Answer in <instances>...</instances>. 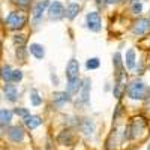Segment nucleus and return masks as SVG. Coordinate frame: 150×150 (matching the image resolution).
Wrapping results in <instances>:
<instances>
[{"label": "nucleus", "mask_w": 150, "mask_h": 150, "mask_svg": "<svg viewBox=\"0 0 150 150\" xmlns=\"http://www.w3.org/2000/svg\"><path fill=\"white\" fill-rule=\"evenodd\" d=\"M146 92H147V87L143 81H132L126 89L128 96L134 101H143L146 98Z\"/></svg>", "instance_id": "obj_2"}, {"label": "nucleus", "mask_w": 150, "mask_h": 150, "mask_svg": "<svg viewBox=\"0 0 150 150\" xmlns=\"http://www.w3.org/2000/svg\"><path fill=\"white\" fill-rule=\"evenodd\" d=\"M78 72H80V63H78V60L77 59H71L68 62V65H66V72H65L68 81L78 78Z\"/></svg>", "instance_id": "obj_9"}, {"label": "nucleus", "mask_w": 150, "mask_h": 150, "mask_svg": "<svg viewBox=\"0 0 150 150\" xmlns=\"http://www.w3.org/2000/svg\"><path fill=\"white\" fill-rule=\"evenodd\" d=\"M12 117H14V112H12V110L0 108V126H2V128H8V126H11Z\"/></svg>", "instance_id": "obj_16"}, {"label": "nucleus", "mask_w": 150, "mask_h": 150, "mask_svg": "<svg viewBox=\"0 0 150 150\" xmlns=\"http://www.w3.org/2000/svg\"><path fill=\"white\" fill-rule=\"evenodd\" d=\"M143 12V3L138 2V3H132V14L135 15H140Z\"/></svg>", "instance_id": "obj_30"}, {"label": "nucleus", "mask_w": 150, "mask_h": 150, "mask_svg": "<svg viewBox=\"0 0 150 150\" xmlns=\"http://www.w3.org/2000/svg\"><path fill=\"white\" fill-rule=\"evenodd\" d=\"M117 138H116V129H112V132L110 134V137L105 141V150H116L117 149Z\"/></svg>", "instance_id": "obj_21"}, {"label": "nucleus", "mask_w": 150, "mask_h": 150, "mask_svg": "<svg viewBox=\"0 0 150 150\" xmlns=\"http://www.w3.org/2000/svg\"><path fill=\"white\" fill-rule=\"evenodd\" d=\"M11 77H12V68L8 63L0 66V80L3 83H11Z\"/></svg>", "instance_id": "obj_20"}, {"label": "nucleus", "mask_w": 150, "mask_h": 150, "mask_svg": "<svg viewBox=\"0 0 150 150\" xmlns=\"http://www.w3.org/2000/svg\"><path fill=\"white\" fill-rule=\"evenodd\" d=\"M122 112H123V105H122V104H119V105L116 107V112L112 114V120H117V119H119V116L122 114Z\"/></svg>", "instance_id": "obj_32"}, {"label": "nucleus", "mask_w": 150, "mask_h": 150, "mask_svg": "<svg viewBox=\"0 0 150 150\" xmlns=\"http://www.w3.org/2000/svg\"><path fill=\"white\" fill-rule=\"evenodd\" d=\"M23 71L21 69H12V77H11V83H21L23 81Z\"/></svg>", "instance_id": "obj_28"}, {"label": "nucleus", "mask_w": 150, "mask_h": 150, "mask_svg": "<svg viewBox=\"0 0 150 150\" xmlns=\"http://www.w3.org/2000/svg\"><path fill=\"white\" fill-rule=\"evenodd\" d=\"M128 125H129V131H131V140H135V138H138V135L147 128V119L143 117V116H137Z\"/></svg>", "instance_id": "obj_4"}, {"label": "nucleus", "mask_w": 150, "mask_h": 150, "mask_svg": "<svg viewBox=\"0 0 150 150\" xmlns=\"http://www.w3.org/2000/svg\"><path fill=\"white\" fill-rule=\"evenodd\" d=\"M99 65H101V60H99L98 57H92L86 62V68L89 69V71H93V69H98Z\"/></svg>", "instance_id": "obj_26"}, {"label": "nucleus", "mask_w": 150, "mask_h": 150, "mask_svg": "<svg viewBox=\"0 0 150 150\" xmlns=\"http://www.w3.org/2000/svg\"><path fill=\"white\" fill-rule=\"evenodd\" d=\"M32 2H33V0H15V3H17L20 8H27V6L32 5Z\"/></svg>", "instance_id": "obj_31"}, {"label": "nucleus", "mask_w": 150, "mask_h": 150, "mask_svg": "<svg viewBox=\"0 0 150 150\" xmlns=\"http://www.w3.org/2000/svg\"><path fill=\"white\" fill-rule=\"evenodd\" d=\"M149 29H150V21L147 18H138V20H135L134 24H132V32L137 36H141V35L147 33Z\"/></svg>", "instance_id": "obj_8"}, {"label": "nucleus", "mask_w": 150, "mask_h": 150, "mask_svg": "<svg viewBox=\"0 0 150 150\" xmlns=\"http://www.w3.org/2000/svg\"><path fill=\"white\" fill-rule=\"evenodd\" d=\"M86 21H87V29L90 32H99L102 27V20H101V14L98 11H93V12H89L86 17Z\"/></svg>", "instance_id": "obj_6"}, {"label": "nucleus", "mask_w": 150, "mask_h": 150, "mask_svg": "<svg viewBox=\"0 0 150 150\" xmlns=\"http://www.w3.org/2000/svg\"><path fill=\"white\" fill-rule=\"evenodd\" d=\"M125 66H126L128 69L135 68V51L132 48L126 51V56H125Z\"/></svg>", "instance_id": "obj_22"}, {"label": "nucleus", "mask_w": 150, "mask_h": 150, "mask_svg": "<svg viewBox=\"0 0 150 150\" xmlns=\"http://www.w3.org/2000/svg\"><path fill=\"white\" fill-rule=\"evenodd\" d=\"M123 92H126V86L123 83H116L114 84V90H112V95H114L117 99H120L123 96Z\"/></svg>", "instance_id": "obj_25"}, {"label": "nucleus", "mask_w": 150, "mask_h": 150, "mask_svg": "<svg viewBox=\"0 0 150 150\" xmlns=\"http://www.w3.org/2000/svg\"><path fill=\"white\" fill-rule=\"evenodd\" d=\"M48 5H50V0H39V2H36L33 5V9H32V23H33V26H38V24L41 23L42 15L47 11Z\"/></svg>", "instance_id": "obj_5"}, {"label": "nucleus", "mask_w": 150, "mask_h": 150, "mask_svg": "<svg viewBox=\"0 0 150 150\" xmlns=\"http://www.w3.org/2000/svg\"><path fill=\"white\" fill-rule=\"evenodd\" d=\"M12 42L14 45L18 48V47H26V42H27V36L23 35V33H17L12 36Z\"/></svg>", "instance_id": "obj_23"}, {"label": "nucleus", "mask_w": 150, "mask_h": 150, "mask_svg": "<svg viewBox=\"0 0 150 150\" xmlns=\"http://www.w3.org/2000/svg\"><path fill=\"white\" fill-rule=\"evenodd\" d=\"M30 102H32L33 107H39L42 104V96H39V93H38L36 89L30 90Z\"/></svg>", "instance_id": "obj_24"}, {"label": "nucleus", "mask_w": 150, "mask_h": 150, "mask_svg": "<svg viewBox=\"0 0 150 150\" xmlns=\"http://www.w3.org/2000/svg\"><path fill=\"white\" fill-rule=\"evenodd\" d=\"M90 84L92 81L89 78H86L83 80L81 83V89H80V99H78V104L80 105H86V104H89V93H90Z\"/></svg>", "instance_id": "obj_10"}, {"label": "nucleus", "mask_w": 150, "mask_h": 150, "mask_svg": "<svg viewBox=\"0 0 150 150\" xmlns=\"http://www.w3.org/2000/svg\"><path fill=\"white\" fill-rule=\"evenodd\" d=\"M96 3H98V6H104L107 2H105V0H96Z\"/></svg>", "instance_id": "obj_34"}, {"label": "nucleus", "mask_w": 150, "mask_h": 150, "mask_svg": "<svg viewBox=\"0 0 150 150\" xmlns=\"http://www.w3.org/2000/svg\"><path fill=\"white\" fill-rule=\"evenodd\" d=\"M3 93H5V99H6V101H9V102H17V99H18V90H17L15 84L5 83V86H3Z\"/></svg>", "instance_id": "obj_14"}, {"label": "nucleus", "mask_w": 150, "mask_h": 150, "mask_svg": "<svg viewBox=\"0 0 150 150\" xmlns=\"http://www.w3.org/2000/svg\"><path fill=\"white\" fill-rule=\"evenodd\" d=\"M131 2H132V3H138V2H140V0H131Z\"/></svg>", "instance_id": "obj_36"}, {"label": "nucleus", "mask_w": 150, "mask_h": 150, "mask_svg": "<svg viewBox=\"0 0 150 150\" xmlns=\"http://www.w3.org/2000/svg\"><path fill=\"white\" fill-rule=\"evenodd\" d=\"M149 21H150V20H149Z\"/></svg>", "instance_id": "obj_38"}, {"label": "nucleus", "mask_w": 150, "mask_h": 150, "mask_svg": "<svg viewBox=\"0 0 150 150\" xmlns=\"http://www.w3.org/2000/svg\"><path fill=\"white\" fill-rule=\"evenodd\" d=\"M27 24V15L23 11H11L5 18V26L9 30H21Z\"/></svg>", "instance_id": "obj_1"}, {"label": "nucleus", "mask_w": 150, "mask_h": 150, "mask_svg": "<svg viewBox=\"0 0 150 150\" xmlns=\"http://www.w3.org/2000/svg\"><path fill=\"white\" fill-rule=\"evenodd\" d=\"M74 141H75V137L71 129H63L57 135V144L60 146H74Z\"/></svg>", "instance_id": "obj_11"}, {"label": "nucleus", "mask_w": 150, "mask_h": 150, "mask_svg": "<svg viewBox=\"0 0 150 150\" xmlns=\"http://www.w3.org/2000/svg\"><path fill=\"white\" fill-rule=\"evenodd\" d=\"M78 128L86 137H90L95 132V122L92 119H89V117H84V119H81L78 122Z\"/></svg>", "instance_id": "obj_12"}, {"label": "nucleus", "mask_w": 150, "mask_h": 150, "mask_svg": "<svg viewBox=\"0 0 150 150\" xmlns=\"http://www.w3.org/2000/svg\"><path fill=\"white\" fill-rule=\"evenodd\" d=\"M147 150H150V146H149V147H147Z\"/></svg>", "instance_id": "obj_37"}, {"label": "nucleus", "mask_w": 150, "mask_h": 150, "mask_svg": "<svg viewBox=\"0 0 150 150\" xmlns=\"http://www.w3.org/2000/svg\"><path fill=\"white\" fill-rule=\"evenodd\" d=\"M12 112L14 114H17L18 117H23V119H26L27 116H30V110L29 108H23V107H17L12 110Z\"/></svg>", "instance_id": "obj_27"}, {"label": "nucleus", "mask_w": 150, "mask_h": 150, "mask_svg": "<svg viewBox=\"0 0 150 150\" xmlns=\"http://www.w3.org/2000/svg\"><path fill=\"white\" fill-rule=\"evenodd\" d=\"M51 80H53V83H54V86H57L59 84V80H57V77L54 74H51Z\"/></svg>", "instance_id": "obj_33"}, {"label": "nucleus", "mask_w": 150, "mask_h": 150, "mask_svg": "<svg viewBox=\"0 0 150 150\" xmlns=\"http://www.w3.org/2000/svg\"><path fill=\"white\" fill-rule=\"evenodd\" d=\"M80 11H81V6H80L78 3L72 2V3H69V5L66 6V9H65V17H66L68 20H74L75 17L78 15Z\"/></svg>", "instance_id": "obj_18"}, {"label": "nucleus", "mask_w": 150, "mask_h": 150, "mask_svg": "<svg viewBox=\"0 0 150 150\" xmlns=\"http://www.w3.org/2000/svg\"><path fill=\"white\" fill-rule=\"evenodd\" d=\"M105 2H107L108 5H112V3H116V2H119V0H105Z\"/></svg>", "instance_id": "obj_35"}, {"label": "nucleus", "mask_w": 150, "mask_h": 150, "mask_svg": "<svg viewBox=\"0 0 150 150\" xmlns=\"http://www.w3.org/2000/svg\"><path fill=\"white\" fill-rule=\"evenodd\" d=\"M17 59L20 62H26V47H18L17 48Z\"/></svg>", "instance_id": "obj_29"}, {"label": "nucleus", "mask_w": 150, "mask_h": 150, "mask_svg": "<svg viewBox=\"0 0 150 150\" xmlns=\"http://www.w3.org/2000/svg\"><path fill=\"white\" fill-rule=\"evenodd\" d=\"M23 123H24V126H26V129L29 131H35L36 128H39L41 125H42V117L41 116H27L26 119H23Z\"/></svg>", "instance_id": "obj_15"}, {"label": "nucleus", "mask_w": 150, "mask_h": 150, "mask_svg": "<svg viewBox=\"0 0 150 150\" xmlns=\"http://www.w3.org/2000/svg\"><path fill=\"white\" fill-rule=\"evenodd\" d=\"M29 51H30V54H32L35 59H38V60H42L44 56H45V50H44V47H42L41 44H36V42L30 44Z\"/></svg>", "instance_id": "obj_17"}, {"label": "nucleus", "mask_w": 150, "mask_h": 150, "mask_svg": "<svg viewBox=\"0 0 150 150\" xmlns=\"http://www.w3.org/2000/svg\"><path fill=\"white\" fill-rule=\"evenodd\" d=\"M81 83H83V80H80V78H75V80L68 81V89H66V92H68L71 96L78 95V93H80V89H81Z\"/></svg>", "instance_id": "obj_19"}, {"label": "nucleus", "mask_w": 150, "mask_h": 150, "mask_svg": "<svg viewBox=\"0 0 150 150\" xmlns=\"http://www.w3.org/2000/svg\"><path fill=\"white\" fill-rule=\"evenodd\" d=\"M47 12H48V17L51 20H60L65 17V6L62 2H50Z\"/></svg>", "instance_id": "obj_7"}, {"label": "nucleus", "mask_w": 150, "mask_h": 150, "mask_svg": "<svg viewBox=\"0 0 150 150\" xmlns=\"http://www.w3.org/2000/svg\"><path fill=\"white\" fill-rule=\"evenodd\" d=\"M71 99H72V96H71L66 90H65V92H56V93L53 95V104H54L56 108H62L65 104L71 102Z\"/></svg>", "instance_id": "obj_13"}, {"label": "nucleus", "mask_w": 150, "mask_h": 150, "mask_svg": "<svg viewBox=\"0 0 150 150\" xmlns=\"http://www.w3.org/2000/svg\"><path fill=\"white\" fill-rule=\"evenodd\" d=\"M6 135L8 140L14 144H21L26 138V129L23 126H18V125H12V126H8L6 129Z\"/></svg>", "instance_id": "obj_3"}]
</instances>
